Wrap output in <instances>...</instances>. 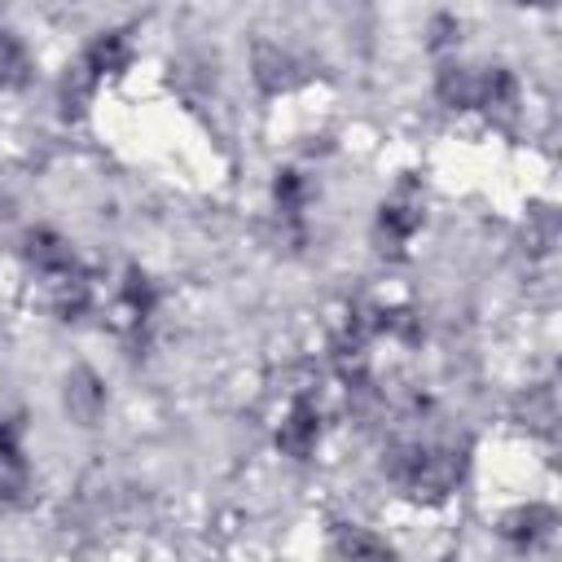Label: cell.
Listing matches in <instances>:
<instances>
[{
	"instance_id": "52a82bcc",
	"label": "cell",
	"mask_w": 562,
	"mask_h": 562,
	"mask_svg": "<svg viewBox=\"0 0 562 562\" xmlns=\"http://www.w3.org/2000/svg\"><path fill=\"white\" fill-rule=\"evenodd\" d=\"M101 408H105V386H101V378H97L92 369H75V373L66 378V413H70L79 426H92V422L101 417Z\"/></svg>"
},
{
	"instance_id": "9a60e30c",
	"label": "cell",
	"mask_w": 562,
	"mask_h": 562,
	"mask_svg": "<svg viewBox=\"0 0 562 562\" xmlns=\"http://www.w3.org/2000/svg\"><path fill=\"white\" fill-rule=\"evenodd\" d=\"M303 198H307L303 176H299V171H277V206H281L290 220L303 215Z\"/></svg>"
},
{
	"instance_id": "6da1fadb",
	"label": "cell",
	"mask_w": 562,
	"mask_h": 562,
	"mask_svg": "<svg viewBox=\"0 0 562 562\" xmlns=\"http://www.w3.org/2000/svg\"><path fill=\"white\" fill-rule=\"evenodd\" d=\"M465 457L461 448H422V443H395L386 457V474L395 483H404L413 496L426 501H443L457 483H461Z\"/></svg>"
},
{
	"instance_id": "2e32d148",
	"label": "cell",
	"mask_w": 562,
	"mask_h": 562,
	"mask_svg": "<svg viewBox=\"0 0 562 562\" xmlns=\"http://www.w3.org/2000/svg\"><path fill=\"white\" fill-rule=\"evenodd\" d=\"M553 417H558L553 395H549V391H536V395L527 400V426H536V430H553Z\"/></svg>"
},
{
	"instance_id": "3957f363",
	"label": "cell",
	"mask_w": 562,
	"mask_h": 562,
	"mask_svg": "<svg viewBox=\"0 0 562 562\" xmlns=\"http://www.w3.org/2000/svg\"><path fill=\"white\" fill-rule=\"evenodd\" d=\"M22 255H26V263H31L40 277H48V281L75 272V250H70V241H66L61 233H53V228H31V233L22 237Z\"/></svg>"
},
{
	"instance_id": "30bf717a",
	"label": "cell",
	"mask_w": 562,
	"mask_h": 562,
	"mask_svg": "<svg viewBox=\"0 0 562 562\" xmlns=\"http://www.w3.org/2000/svg\"><path fill=\"white\" fill-rule=\"evenodd\" d=\"M334 549L351 562H391V544L378 540L369 527H356V522H338L334 527Z\"/></svg>"
},
{
	"instance_id": "9c48e42d",
	"label": "cell",
	"mask_w": 562,
	"mask_h": 562,
	"mask_svg": "<svg viewBox=\"0 0 562 562\" xmlns=\"http://www.w3.org/2000/svg\"><path fill=\"white\" fill-rule=\"evenodd\" d=\"M549 531H553V509H544V505H518V509H509L501 518V536L522 544V549L540 544Z\"/></svg>"
},
{
	"instance_id": "277c9868",
	"label": "cell",
	"mask_w": 562,
	"mask_h": 562,
	"mask_svg": "<svg viewBox=\"0 0 562 562\" xmlns=\"http://www.w3.org/2000/svg\"><path fill=\"white\" fill-rule=\"evenodd\" d=\"M22 426L18 422H0V509H13L26 501V461H22V443H18Z\"/></svg>"
},
{
	"instance_id": "5b68a950",
	"label": "cell",
	"mask_w": 562,
	"mask_h": 562,
	"mask_svg": "<svg viewBox=\"0 0 562 562\" xmlns=\"http://www.w3.org/2000/svg\"><path fill=\"white\" fill-rule=\"evenodd\" d=\"M316 439H321V413H316V404H312L307 395H299V400L290 404L281 430H277V448H281L285 457H307V452L316 448Z\"/></svg>"
},
{
	"instance_id": "e0dca14e",
	"label": "cell",
	"mask_w": 562,
	"mask_h": 562,
	"mask_svg": "<svg viewBox=\"0 0 562 562\" xmlns=\"http://www.w3.org/2000/svg\"><path fill=\"white\" fill-rule=\"evenodd\" d=\"M439 562H457V558H439Z\"/></svg>"
},
{
	"instance_id": "8992f818",
	"label": "cell",
	"mask_w": 562,
	"mask_h": 562,
	"mask_svg": "<svg viewBox=\"0 0 562 562\" xmlns=\"http://www.w3.org/2000/svg\"><path fill=\"white\" fill-rule=\"evenodd\" d=\"M474 105H483L496 123H509L518 114V83H514V75L501 70V66H492L479 79V88H474Z\"/></svg>"
},
{
	"instance_id": "5bb4252c",
	"label": "cell",
	"mask_w": 562,
	"mask_h": 562,
	"mask_svg": "<svg viewBox=\"0 0 562 562\" xmlns=\"http://www.w3.org/2000/svg\"><path fill=\"white\" fill-rule=\"evenodd\" d=\"M92 75L83 70V66H75L70 75H66V83H61V110L70 114V119H79L83 114V105H88V92H92Z\"/></svg>"
},
{
	"instance_id": "7c38bea8",
	"label": "cell",
	"mask_w": 562,
	"mask_h": 562,
	"mask_svg": "<svg viewBox=\"0 0 562 562\" xmlns=\"http://www.w3.org/2000/svg\"><path fill=\"white\" fill-rule=\"evenodd\" d=\"M31 83V53L26 44L0 26V88H26Z\"/></svg>"
},
{
	"instance_id": "7a4b0ae2",
	"label": "cell",
	"mask_w": 562,
	"mask_h": 562,
	"mask_svg": "<svg viewBox=\"0 0 562 562\" xmlns=\"http://www.w3.org/2000/svg\"><path fill=\"white\" fill-rule=\"evenodd\" d=\"M422 228V193L413 180H404L386 202H382V215H378V233H382V250L400 255L404 241Z\"/></svg>"
},
{
	"instance_id": "8fae6325",
	"label": "cell",
	"mask_w": 562,
	"mask_h": 562,
	"mask_svg": "<svg viewBox=\"0 0 562 562\" xmlns=\"http://www.w3.org/2000/svg\"><path fill=\"white\" fill-rule=\"evenodd\" d=\"M255 79H259L263 92H281V88H290V83H294V57H290L285 48L259 40V44H255Z\"/></svg>"
},
{
	"instance_id": "4fadbf2b",
	"label": "cell",
	"mask_w": 562,
	"mask_h": 562,
	"mask_svg": "<svg viewBox=\"0 0 562 562\" xmlns=\"http://www.w3.org/2000/svg\"><path fill=\"white\" fill-rule=\"evenodd\" d=\"M474 88H479V79L465 70V66H457V61H448V66H439V79H435V92H439V101L443 105H474Z\"/></svg>"
},
{
	"instance_id": "ba28073f",
	"label": "cell",
	"mask_w": 562,
	"mask_h": 562,
	"mask_svg": "<svg viewBox=\"0 0 562 562\" xmlns=\"http://www.w3.org/2000/svg\"><path fill=\"white\" fill-rule=\"evenodd\" d=\"M127 61H132V44H127V35L123 31H101L88 48H83V70L92 75V79H101V75H119V70H127Z\"/></svg>"
}]
</instances>
